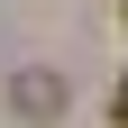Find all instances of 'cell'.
<instances>
[{
  "label": "cell",
  "mask_w": 128,
  "mask_h": 128,
  "mask_svg": "<svg viewBox=\"0 0 128 128\" xmlns=\"http://www.w3.org/2000/svg\"><path fill=\"white\" fill-rule=\"evenodd\" d=\"M110 110H119V128H128V73H119V101H110Z\"/></svg>",
  "instance_id": "obj_1"
}]
</instances>
